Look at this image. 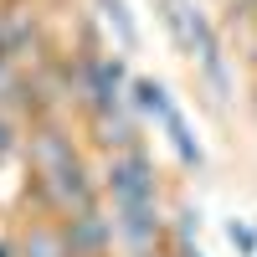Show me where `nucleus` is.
I'll return each mask as SVG.
<instances>
[{"mask_svg":"<svg viewBox=\"0 0 257 257\" xmlns=\"http://www.w3.org/2000/svg\"><path fill=\"white\" fill-rule=\"evenodd\" d=\"M160 16H165V31L175 36L180 57L201 72V82L221 103L231 98V72H226V52H221V31L211 26V16L196 6V0H160Z\"/></svg>","mask_w":257,"mask_h":257,"instance_id":"1","label":"nucleus"},{"mask_svg":"<svg viewBox=\"0 0 257 257\" xmlns=\"http://www.w3.org/2000/svg\"><path fill=\"white\" fill-rule=\"evenodd\" d=\"M72 93L82 103L88 118L103 113H118L128 108V67H123V52H77V67H72Z\"/></svg>","mask_w":257,"mask_h":257,"instance_id":"2","label":"nucleus"},{"mask_svg":"<svg viewBox=\"0 0 257 257\" xmlns=\"http://www.w3.org/2000/svg\"><path fill=\"white\" fill-rule=\"evenodd\" d=\"M21 155H26V180H47L82 160V139L72 134V123L62 113H36L21 128Z\"/></svg>","mask_w":257,"mask_h":257,"instance_id":"3","label":"nucleus"},{"mask_svg":"<svg viewBox=\"0 0 257 257\" xmlns=\"http://www.w3.org/2000/svg\"><path fill=\"white\" fill-rule=\"evenodd\" d=\"M62 231H67V247L72 257H113L118 237H113V216L108 206H88V211H72V216H62Z\"/></svg>","mask_w":257,"mask_h":257,"instance_id":"4","label":"nucleus"},{"mask_svg":"<svg viewBox=\"0 0 257 257\" xmlns=\"http://www.w3.org/2000/svg\"><path fill=\"white\" fill-rule=\"evenodd\" d=\"M11 252H16V257H72V247H67V231H62V216L31 211V216L16 226Z\"/></svg>","mask_w":257,"mask_h":257,"instance_id":"5","label":"nucleus"},{"mask_svg":"<svg viewBox=\"0 0 257 257\" xmlns=\"http://www.w3.org/2000/svg\"><path fill=\"white\" fill-rule=\"evenodd\" d=\"M88 134L103 155H118V149H134L144 144V123L134 108H118V113H103V118H88Z\"/></svg>","mask_w":257,"mask_h":257,"instance_id":"6","label":"nucleus"},{"mask_svg":"<svg viewBox=\"0 0 257 257\" xmlns=\"http://www.w3.org/2000/svg\"><path fill=\"white\" fill-rule=\"evenodd\" d=\"M155 123L165 128V139H170V149L180 155V165H185V170H206V149H201V139H196V128L185 123V113L175 108V98L165 103V113H160Z\"/></svg>","mask_w":257,"mask_h":257,"instance_id":"7","label":"nucleus"},{"mask_svg":"<svg viewBox=\"0 0 257 257\" xmlns=\"http://www.w3.org/2000/svg\"><path fill=\"white\" fill-rule=\"evenodd\" d=\"M98 6H103V21H108V26H113L118 47H123V52H134L139 31H134V16H128V6H123V0H98Z\"/></svg>","mask_w":257,"mask_h":257,"instance_id":"8","label":"nucleus"},{"mask_svg":"<svg viewBox=\"0 0 257 257\" xmlns=\"http://www.w3.org/2000/svg\"><path fill=\"white\" fill-rule=\"evenodd\" d=\"M226 242H231V252H237V257H257V226L231 216V221H226Z\"/></svg>","mask_w":257,"mask_h":257,"instance_id":"9","label":"nucleus"},{"mask_svg":"<svg viewBox=\"0 0 257 257\" xmlns=\"http://www.w3.org/2000/svg\"><path fill=\"white\" fill-rule=\"evenodd\" d=\"M16 149H21V128H16V118H11V113H0V165H6Z\"/></svg>","mask_w":257,"mask_h":257,"instance_id":"10","label":"nucleus"},{"mask_svg":"<svg viewBox=\"0 0 257 257\" xmlns=\"http://www.w3.org/2000/svg\"><path fill=\"white\" fill-rule=\"evenodd\" d=\"M196 231H201V211L180 206L175 211V242H196Z\"/></svg>","mask_w":257,"mask_h":257,"instance_id":"11","label":"nucleus"},{"mask_svg":"<svg viewBox=\"0 0 257 257\" xmlns=\"http://www.w3.org/2000/svg\"><path fill=\"white\" fill-rule=\"evenodd\" d=\"M170 252H175V257H206L196 242H170Z\"/></svg>","mask_w":257,"mask_h":257,"instance_id":"12","label":"nucleus"},{"mask_svg":"<svg viewBox=\"0 0 257 257\" xmlns=\"http://www.w3.org/2000/svg\"><path fill=\"white\" fill-rule=\"evenodd\" d=\"M0 257H16V252H11V237H0Z\"/></svg>","mask_w":257,"mask_h":257,"instance_id":"13","label":"nucleus"},{"mask_svg":"<svg viewBox=\"0 0 257 257\" xmlns=\"http://www.w3.org/2000/svg\"><path fill=\"white\" fill-rule=\"evenodd\" d=\"M252 113H257V82H252Z\"/></svg>","mask_w":257,"mask_h":257,"instance_id":"14","label":"nucleus"}]
</instances>
